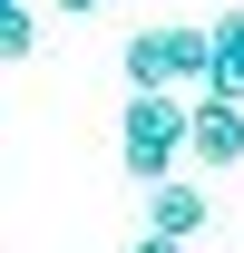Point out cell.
<instances>
[{
  "mask_svg": "<svg viewBox=\"0 0 244 253\" xmlns=\"http://www.w3.org/2000/svg\"><path fill=\"white\" fill-rule=\"evenodd\" d=\"M118 166L137 185H156V175L185 166V88H127V107H118Z\"/></svg>",
  "mask_w": 244,
  "mask_h": 253,
  "instance_id": "cell-1",
  "label": "cell"
},
{
  "mask_svg": "<svg viewBox=\"0 0 244 253\" xmlns=\"http://www.w3.org/2000/svg\"><path fill=\"white\" fill-rule=\"evenodd\" d=\"M205 88L244 97V10H225V20L205 30Z\"/></svg>",
  "mask_w": 244,
  "mask_h": 253,
  "instance_id": "cell-5",
  "label": "cell"
},
{
  "mask_svg": "<svg viewBox=\"0 0 244 253\" xmlns=\"http://www.w3.org/2000/svg\"><path fill=\"white\" fill-rule=\"evenodd\" d=\"M59 10H98V0H59Z\"/></svg>",
  "mask_w": 244,
  "mask_h": 253,
  "instance_id": "cell-9",
  "label": "cell"
},
{
  "mask_svg": "<svg viewBox=\"0 0 244 253\" xmlns=\"http://www.w3.org/2000/svg\"><path fill=\"white\" fill-rule=\"evenodd\" d=\"M118 68H127V88H166V59H156V30H137L118 49Z\"/></svg>",
  "mask_w": 244,
  "mask_h": 253,
  "instance_id": "cell-7",
  "label": "cell"
},
{
  "mask_svg": "<svg viewBox=\"0 0 244 253\" xmlns=\"http://www.w3.org/2000/svg\"><path fill=\"white\" fill-rule=\"evenodd\" d=\"M147 234H166V244H195V234H205V185L156 175V185H147Z\"/></svg>",
  "mask_w": 244,
  "mask_h": 253,
  "instance_id": "cell-3",
  "label": "cell"
},
{
  "mask_svg": "<svg viewBox=\"0 0 244 253\" xmlns=\"http://www.w3.org/2000/svg\"><path fill=\"white\" fill-rule=\"evenodd\" d=\"M156 59H166V88H205V30L195 20H156Z\"/></svg>",
  "mask_w": 244,
  "mask_h": 253,
  "instance_id": "cell-4",
  "label": "cell"
},
{
  "mask_svg": "<svg viewBox=\"0 0 244 253\" xmlns=\"http://www.w3.org/2000/svg\"><path fill=\"white\" fill-rule=\"evenodd\" d=\"M137 253H185V244H166V234H147V244H137Z\"/></svg>",
  "mask_w": 244,
  "mask_h": 253,
  "instance_id": "cell-8",
  "label": "cell"
},
{
  "mask_svg": "<svg viewBox=\"0 0 244 253\" xmlns=\"http://www.w3.org/2000/svg\"><path fill=\"white\" fill-rule=\"evenodd\" d=\"M39 49V20H30V0H0V68H20Z\"/></svg>",
  "mask_w": 244,
  "mask_h": 253,
  "instance_id": "cell-6",
  "label": "cell"
},
{
  "mask_svg": "<svg viewBox=\"0 0 244 253\" xmlns=\"http://www.w3.org/2000/svg\"><path fill=\"white\" fill-rule=\"evenodd\" d=\"M185 156L195 166H244V97H225V88L185 97Z\"/></svg>",
  "mask_w": 244,
  "mask_h": 253,
  "instance_id": "cell-2",
  "label": "cell"
}]
</instances>
